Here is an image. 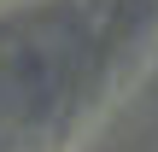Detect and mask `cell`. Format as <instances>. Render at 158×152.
<instances>
[{
	"label": "cell",
	"mask_w": 158,
	"mask_h": 152,
	"mask_svg": "<svg viewBox=\"0 0 158 152\" xmlns=\"http://www.w3.org/2000/svg\"><path fill=\"white\" fill-rule=\"evenodd\" d=\"M94 41H100V23L70 6L0 29V129L41 123L76 88L82 64L94 59Z\"/></svg>",
	"instance_id": "6da1fadb"
}]
</instances>
